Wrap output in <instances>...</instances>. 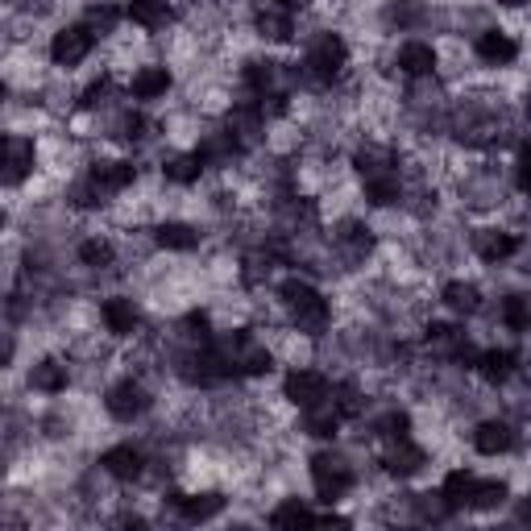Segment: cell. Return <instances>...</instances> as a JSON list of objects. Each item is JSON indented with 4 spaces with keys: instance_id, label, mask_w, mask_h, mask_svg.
<instances>
[{
    "instance_id": "obj_1",
    "label": "cell",
    "mask_w": 531,
    "mask_h": 531,
    "mask_svg": "<svg viewBox=\"0 0 531 531\" xmlns=\"http://www.w3.org/2000/svg\"><path fill=\"white\" fill-rule=\"evenodd\" d=\"M278 299H283V307L291 312V324L299 332H307V337H320V332L328 328V320H332L324 295L307 283V278H287V283L278 287Z\"/></svg>"
},
{
    "instance_id": "obj_2",
    "label": "cell",
    "mask_w": 531,
    "mask_h": 531,
    "mask_svg": "<svg viewBox=\"0 0 531 531\" xmlns=\"http://www.w3.org/2000/svg\"><path fill=\"white\" fill-rule=\"evenodd\" d=\"M216 349H220V357H225L229 374H237V378L270 374V349L254 337V332H229V337L216 341Z\"/></svg>"
},
{
    "instance_id": "obj_3",
    "label": "cell",
    "mask_w": 531,
    "mask_h": 531,
    "mask_svg": "<svg viewBox=\"0 0 531 531\" xmlns=\"http://www.w3.org/2000/svg\"><path fill=\"white\" fill-rule=\"evenodd\" d=\"M349 67V42L341 34H316L303 54V79L307 83H332Z\"/></svg>"
},
{
    "instance_id": "obj_4",
    "label": "cell",
    "mask_w": 531,
    "mask_h": 531,
    "mask_svg": "<svg viewBox=\"0 0 531 531\" xmlns=\"http://www.w3.org/2000/svg\"><path fill=\"white\" fill-rule=\"evenodd\" d=\"M312 482H316V494L324 502H337V498H345L353 490V469L337 453H316L312 457Z\"/></svg>"
},
{
    "instance_id": "obj_5",
    "label": "cell",
    "mask_w": 531,
    "mask_h": 531,
    "mask_svg": "<svg viewBox=\"0 0 531 531\" xmlns=\"http://www.w3.org/2000/svg\"><path fill=\"white\" fill-rule=\"evenodd\" d=\"M179 378H183L187 386H216L220 378H229V366H225V357H220L216 345H200V349L183 353Z\"/></svg>"
},
{
    "instance_id": "obj_6",
    "label": "cell",
    "mask_w": 531,
    "mask_h": 531,
    "mask_svg": "<svg viewBox=\"0 0 531 531\" xmlns=\"http://www.w3.org/2000/svg\"><path fill=\"white\" fill-rule=\"evenodd\" d=\"M104 407H108V415H113V419H121V424H133V419H142L150 411V390L137 378H125L117 386H108Z\"/></svg>"
},
{
    "instance_id": "obj_7",
    "label": "cell",
    "mask_w": 531,
    "mask_h": 531,
    "mask_svg": "<svg viewBox=\"0 0 531 531\" xmlns=\"http://www.w3.org/2000/svg\"><path fill=\"white\" fill-rule=\"evenodd\" d=\"M92 42H96V34L88 30V25H67V30H59L50 38V63L67 67V71L79 67L92 54Z\"/></svg>"
},
{
    "instance_id": "obj_8",
    "label": "cell",
    "mask_w": 531,
    "mask_h": 531,
    "mask_svg": "<svg viewBox=\"0 0 531 531\" xmlns=\"http://www.w3.org/2000/svg\"><path fill=\"white\" fill-rule=\"evenodd\" d=\"M473 254H478L486 266H502L519 254V237L507 229H478L473 233Z\"/></svg>"
},
{
    "instance_id": "obj_9",
    "label": "cell",
    "mask_w": 531,
    "mask_h": 531,
    "mask_svg": "<svg viewBox=\"0 0 531 531\" xmlns=\"http://www.w3.org/2000/svg\"><path fill=\"white\" fill-rule=\"evenodd\" d=\"M332 245H337L345 266H361L374 254V233L366 225H357V220H345V225L337 229V237H332Z\"/></svg>"
},
{
    "instance_id": "obj_10",
    "label": "cell",
    "mask_w": 531,
    "mask_h": 531,
    "mask_svg": "<svg viewBox=\"0 0 531 531\" xmlns=\"http://www.w3.org/2000/svg\"><path fill=\"white\" fill-rule=\"evenodd\" d=\"M283 395L295 407H312V403L328 399V378L320 370H291L287 382H283Z\"/></svg>"
},
{
    "instance_id": "obj_11",
    "label": "cell",
    "mask_w": 531,
    "mask_h": 531,
    "mask_svg": "<svg viewBox=\"0 0 531 531\" xmlns=\"http://www.w3.org/2000/svg\"><path fill=\"white\" fill-rule=\"evenodd\" d=\"M473 449L482 457H502L515 449V428L507 419H482L478 428H473Z\"/></svg>"
},
{
    "instance_id": "obj_12",
    "label": "cell",
    "mask_w": 531,
    "mask_h": 531,
    "mask_svg": "<svg viewBox=\"0 0 531 531\" xmlns=\"http://www.w3.org/2000/svg\"><path fill=\"white\" fill-rule=\"evenodd\" d=\"M100 316H104V328L113 332V337H133V332L142 328V307H137L133 299H125V295L104 299Z\"/></svg>"
},
{
    "instance_id": "obj_13",
    "label": "cell",
    "mask_w": 531,
    "mask_h": 531,
    "mask_svg": "<svg viewBox=\"0 0 531 531\" xmlns=\"http://www.w3.org/2000/svg\"><path fill=\"white\" fill-rule=\"evenodd\" d=\"M424 465H428V453L419 449V444H411L407 436L403 440H390V453L382 457V469L390 473V478H415Z\"/></svg>"
},
{
    "instance_id": "obj_14",
    "label": "cell",
    "mask_w": 531,
    "mask_h": 531,
    "mask_svg": "<svg viewBox=\"0 0 531 531\" xmlns=\"http://www.w3.org/2000/svg\"><path fill=\"white\" fill-rule=\"evenodd\" d=\"M473 50H478V59L486 67H511L519 59V42L507 30H486V34H478Z\"/></svg>"
},
{
    "instance_id": "obj_15",
    "label": "cell",
    "mask_w": 531,
    "mask_h": 531,
    "mask_svg": "<svg viewBox=\"0 0 531 531\" xmlns=\"http://www.w3.org/2000/svg\"><path fill=\"white\" fill-rule=\"evenodd\" d=\"M100 465H104L108 478H117V482H137L146 473V457H142V449H133V444H117V449H108L100 457Z\"/></svg>"
},
{
    "instance_id": "obj_16",
    "label": "cell",
    "mask_w": 531,
    "mask_h": 531,
    "mask_svg": "<svg viewBox=\"0 0 531 531\" xmlns=\"http://www.w3.org/2000/svg\"><path fill=\"white\" fill-rule=\"evenodd\" d=\"M341 424H345V415H341V407L332 403V399H320V403H312V407H303V432H307V436L332 440V436L341 432Z\"/></svg>"
},
{
    "instance_id": "obj_17",
    "label": "cell",
    "mask_w": 531,
    "mask_h": 531,
    "mask_svg": "<svg viewBox=\"0 0 531 531\" xmlns=\"http://www.w3.org/2000/svg\"><path fill=\"white\" fill-rule=\"evenodd\" d=\"M30 171H34V142L21 133H9L5 137V187H17Z\"/></svg>"
},
{
    "instance_id": "obj_18",
    "label": "cell",
    "mask_w": 531,
    "mask_h": 531,
    "mask_svg": "<svg viewBox=\"0 0 531 531\" xmlns=\"http://www.w3.org/2000/svg\"><path fill=\"white\" fill-rule=\"evenodd\" d=\"M254 30L266 42H291V34H295V13L283 9V5H266V9L254 13Z\"/></svg>"
},
{
    "instance_id": "obj_19",
    "label": "cell",
    "mask_w": 531,
    "mask_h": 531,
    "mask_svg": "<svg viewBox=\"0 0 531 531\" xmlns=\"http://www.w3.org/2000/svg\"><path fill=\"white\" fill-rule=\"evenodd\" d=\"M175 507H179V515L187 523H208V519H216L220 511H225V494H216V490H208V494H175Z\"/></svg>"
},
{
    "instance_id": "obj_20",
    "label": "cell",
    "mask_w": 531,
    "mask_h": 531,
    "mask_svg": "<svg viewBox=\"0 0 531 531\" xmlns=\"http://www.w3.org/2000/svg\"><path fill=\"white\" fill-rule=\"evenodd\" d=\"M262 121H266V113H262L258 104H237V108H229V133L241 142V150H249V146L258 142Z\"/></svg>"
},
{
    "instance_id": "obj_21",
    "label": "cell",
    "mask_w": 531,
    "mask_h": 531,
    "mask_svg": "<svg viewBox=\"0 0 531 531\" xmlns=\"http://www.w3.org/2000/svg\"><path fill=\"white\" fill-rule=\"evenodd\" d=\"M395 63H399V71H403L407 79H428V75L436 71V50H432L428 42H403Z\"/></svg>"
},
{
    "instance_id": "obj_22",
    "label": "cell",
    "mask_w": 531,
    "mask_h": 531,
    "mask_svg": "<svg viewBox=\"0 0 531 531\" xmlns=\"http://www.w3.org/2000/svg\"><path fill=\"white\" fill-rule=\"evenodd\" d=\"M424 341H428V349H432L436 357H449V361H461V353L469 349L465 332H461L457 324H428Z\"/></svg>"
},
{
    "instance_id": "obj_23",
    "label": "cell",
    "mask_w": 531,
    "mask_h": 531,
    "mask_svg": "<svg viewBox=\"0 0 531 531\" xmlns=\"http://www.w3.org/2000/svg\"><path fill=\"white\" fill-rule=\"evenodd\" d=\"M129 21L154 34L175 21V9H171V0H129Z\"/></svg>"
},
{
    "instance_id": "obj_24",
    "label": "cell",
    "mask_w": 531,
    "mask_h": 531,
    "mask_svg": "<svg viewBox=\"0 0 531 531\" xmlns=\"http://www.w3.org/2000/svg\"><path fill=\"white\" fill-rule=\"evenodd\" d=\"M440 299H444V307H449V312H457V316H473V312L482 307L478 283H465V278H453V283H444Z\"/></svg>"
},
{
    "instance_id": "obj_25",
    "label": "cell",
    "mask_w": 531,
    "mask_h": 531,
    "mask_svg": "<svg viewBox=\"0 0 531 531\" xmlns=\"http://www.w3.org/2000/svg\"><path fill=\"white\" fill-rule=\"evenodd\" d=\"M171 71L166 67H142L133 79H129V92L137 96V100H162L166 92H171Z\"/></svg>"
},
{
    "instance_id": "obj_26",
    "label": "cell",
    "mask_w": 531,
    "mask_h": 531,
    "mask_svg": "<svg viewBox=\"0 0 531 531\" xmlns=\"http://www.w3.org/2000/svg\"><path fill=\"white\" fill-rule=\"evenodd\" d=\"M241 79H245V88L262 100V96L278 92V79H283V67H278V63H270V59H254V63H245Z\"/></svg>"
},
{
    "instance_id": "obj_27",
    "label": "cell",
    "mask_w": 531,
    "mask_h": 531,
    "mask_svg": "<svg viewBox=\"0 0 531 531\" xmlns=\"http://www.w3.org/2000/svg\"><path fill=\"white\" fill-rule=\"evenodd\" d=\"M67 382H71L67 366H63V361H54V357L38 361V366L30 370V386L38 390V395H63V390H67Z\"/></svg>"
},
{
    "instance_id": "obj_28",
    "label": "cell",
    "mask_w": 531,
    "mask_h": 531,
    "mask_svg": "<svg viewBox=\"0 0 531 531\" xmlns=\"http://www.w3.org/2000/svg\"><path fill=\"white\" fill-rule=\"evenodd\" d=\"M154 241H158V249H171V254H191V249L200 245V233L183 225V220H166V225L154 229Z\"/></svg>"
},
{
    "instance_id": "obj_29",
    "label": "cell",
    "mask_w": 531,
    "mask_h": 531,
    "mask_svg": "<svg viewBox=\"0 0 531 531\" xmlns=\"http://www.w3.org/2000/svg\"><path fill=\"white\" fill-rule=\"evenodd\" d=\"M195 154L204 158V166H229V162L241 154V142H237V137H233L229 129H225V133H208Z\"/></svg>"
},
{
    "instance_id": "obj_30",
    "label": "cell",
    "mask_w": 531,
    "mask_h": 531,
    "mask_svg": "<svg viewBox=\"0 0 531 531\" xmlns=\"http://www.w3.org/2000/svg\"><path fill=\"white\" fill-rule=\"evenodd\" d=\"M473 490H478V478H473L469 469H453L449 478H444V486H440L444 502H449L453 511H469L473 507Z\"/></svg>"
},
{
    "instance_id": "obj_31",
    "label": "cell",
    "mask_w": 531,
    "mask_h": 531,
    "mask_svg": "<svg viewBox=\"0 0 531 531\" xmlns=\"http://www.w3.org/2000/svg\"><path fill=\"white\" fill-rule=\"evenodd\" d=\"M88 175L104 187V195H117V191H125L137 179V166L133 162H96Z\"/></svg>"
},
{
    "instance_id": "obj_32",
    "label": "cell",
    "mask_w": 531,
    "mask_h": 531,
    "mask_svg": "<svg viewBox=\"0 0 531 531\" xmlns=\"http://www.w3.org/2000/svg\"><path fill=\"white\" fill-rule=\"evenodd\" d=\"M353 166H357V175H361V179L399 175V171H395V154H390L386 146H361L357 158H353Z\"/></svg>"
},
{
    "instance_id": "obj_33",
    "label": "cell",
    "mask_w": 531,
    "mask_h": 531,
    "mask_svg": "<svg viewBox=\"0 0 531 531\" xmlns=\"http://www.w3.org/2000/svg\"><path fill=\"white\" fill-rule=\"evenodd\" d=\"M515 366H519V357H515L511 349H486V353L478 357V374H482L490 386L507 382V378L515 374Z\"/></svg>"
},
{
    "instance_id": "obj_34",
    "label": "cell",
    "mask_w": 531,
    "mask_h": 531,
    "mask_svg": "<svg viewBox=\"0 0 531 531\" xmlns=\"http://www.w3.org/2000/svg\"><path fill=\"white\" fill-rule=\"evenodd\" d=\"M162 175H166V183L191 187L195 179L204 175V158H200V154H171V158L162 162Z\"/></svg>"
},
{
    "instance_id": "obj_35",
    "label": "cell",
    "mask_w": 531,
    "mask_h": 531,
    "mask_svg": "<svg viewBox=\"0 0 531 531\" xmlns=\"http://www.w3.org/2000/svg\"><path fill=\"white\" fill-rule=\"evenodd\" d=\"M121 9L113 5V0H100V5H88V13H83V25H88V30L96 34V38H108L121 25Z\"/></svg>"
},
{
    "instance_id": "obj_36",
    "label": "cell",
    "mask_w": 531,
    "mask_h": 531,
    "mask_svg": "<svg viewBox=\"0 0 531 531\" xmlns=\"http://www.w3.org/2000/svg\"><path fill=\"white\" fill-rule=\"evenodd\" d=\"M270 523L274 527H303V523H316V515H312V507H307L303 498H283L270 511Z\"/></svg>"
},
{
    "instance_id": "obj_37",
    "label": "cell",
    "mask_w": 531,
    "mask_h": 531,
    "mask_svg": "<svg viewBox=\"0 0 531 531\" xmlns=\"http://www.w3.org/2000/svg\"><path fill=\"white\" fill-rule=\"evenodd\" d=\"M366 200L374 208H390V204H399L403 200V183L399 175H378V179H366Z\"/></svg>"
},
{
    "instance_id": "obj_38",
    "label": "cell",
    "mask_w": 531,
    "mask_h": 531,
    "mask_svg": "<svg viewBox=\"0 0 531 531\" xmlns=\"http://www.w3.org/2000/svg\"><path fill=\"white\" fill-rule=\"evenodd\" d=\"M79 262L88 266V270H104V266H113L117 262V249L108 237H88L79 245Z\"/></svg>"
},
{
    "instance_id": "obj_39",
    "label": "cell",
    "mask_w": 531,
    "mask_h": 531,
    "mask_svg": "<svg viewBox=\"0 0 531 531\" xmlns=\"http://www.w3.org/2000/svg\"><path fill=\"white\" fill-rule=\"evenodd\" d=\"M502 324L511 332H531V295H507L502 299Z\"/></svg>"
},
{
    "instance_id": "obj_40",
    "label": "cell",
    "mask_w": 531,
    "mask_h": 531,
    "mask_svg": "<svg viewBox=\"0 0 531 531\" xmlns=\"http://www.w3.org/2000/svg\"><path fill=\"white\" fill-rule=\"evenodd\" d=\"M332 403L341 407L345 419H357L361 411H366V395H361V386L357 382H341V386H332Z\"/></svg>"
},
{
    "instance_id": "obj_41",
    "label": "cell",
    "mask_w": 531,
    "mask_h": 531,
    "mask_svg": "<svg viewBox=\"0 0 531 531\" xmlns=\"http://www.w3.org/2000/svg\"><path fill=\"white\" fill-rule=\"evenodd\" d=\"M67 200L75 204V208H100L108 195H104V187L92 179V175H83L79 183H71V191H67Z\"/></svg>"
},
{
    "instance_id": "obj_42",
    "label": "cell",
    "mask_w": 531,
    "mask_h": 531,
    "mask_svg": "<svg viewBox=\"0 0 531 531\" xmlns=\"http://www.w3.org/2000/svg\"><path fill=\"white\" fill-rule=\"evenodd\" d=\"M502 502H507V486L494 482V478L490 482L478 478V490H473V507L469 511H498Z\"/></svg>"
},
{
    "instance_id": "obj_43",
    "label": "cell",
    "mask_w": 531,
    "mask_h": 531,
    "mask_svg": "<svg viewBox=\"0 0 531 531\" xmlns=\"http://www.w3.org/2000/svg\"><path fill=\"white\" fill-rule=\"evenodd\" d=\"M374 432L386 436V440H403V436L411 432V415H407V411H386V415H378Z\"/></svg>"
},
{
    "instance_id": "obj_44",
    "label": "cell",
    "mask_w": 531,
    "mask_h": 531,
    "mask_svg": "<svg viewBox=\"0 0 531 531\" xmlns=\"http://www.w3.org/2000/svg\"><path fill=\"white\" fill-rule=\"evenodd\" d=\"M108 96H113V75H100V79H92L88 88H83V96H79V108H100V104H108Z\"/></svg>"
},
{
    "instance_id": "obj_45",
    "label": "cell",
    "mask_w": 531,
    "mask_h": 531,
    "mask_svg": "<svg viewBox=\"0 0 531 531\" xmlns=\"http://www.w3.org/2000/svg\"><path fill=\"white\" fill-rule=\"evenodd\" d=\"M270 266H274V258H270V254H249V258L241 262V278H245V287H258L262 278L270 274Z\"/></svg>"
},
{
    "instance_id": "obj_46",
    "label": "cell",
    "mask_w": 531,
    "mask_h": 531,
    "mask_svg": "<svg viewBox=\"0 0 531 531\" xmlns=\"http://www.w3.org/2000/svg\"><path fill=\"white\" fill-rule=\"evenodd\" d=\"M121 133V142H146V137H150V121L142 117V113H129V117H121V125H117Z\"/></svg>"
},
{
    "instance_id": "obj_47",
    "label": "cell",
    "mask_w": 531,
    "mask_h": 531,
    "mask_svg": "<svg viewBox=\"0 0 531 531\" xmlns=\"http://www.w3.org/2000/svg\"><path fill=\"white\" fill-rule=\"evenodd\" d=\"M415 17H419V9L411 5V0H399V5L386 9V21H390V25H411Z\"/></svg>"
},
{
    "instance_id": "obj_48",
    "label": "cell",
    "mask_w": 531,
    "mask_h": 531,
    "mask_svg": "<svg viewBox=\"0 0 531 531\" xmlns=\"http://www.w3.org/2000/svg\"><path fill=\"white\" fill-rule=\"evenodd\" d=\"M515 519L531 527V494H527V498H519V507H515Z\"/></svg>"
},
{
    "instance_id": "obj_49",
    "label": "cell",
    "mask_w": 531,
    "mask_h": 531,
    "mask_svg": "<svg viewBox=\"0 0 531 531\" xmlns=\"http://www.w3.org/2000/svg\"><path fill=\"white\" fill-rule=\"evenodd\" d=\"M519 187H523V191H531V154L519 162Z\"/></svg>"
},
{
    "instance_id": "obj_50",
    "label": "cell",
    "mask_w": 531,
    "mask_h": 531,
    "mask_svg": "<svg viewBox=\"0 0 531 531\" xmlns=\"http://www.w3.org/2000/svg\"><path fill=\"white\" fill-rule=\"evenodd\" d=\"M278 5H283V9H291V13H295V9H307V5H312V0H278Z\"/></svg>"
},
{
    "instance_id": "obj_51",
    "label": "cell",
    "mask_w": 531,
    "mask_h": 531,
    "mask_svg": "<svg viewBox=\"0 0 531 531\" xmlns=\"http://www.w3.org/2000/svg\"><path fill=\"white\" fill-rule=\"evenodd\" d=\"M498 5H502V9H523L527 0H498Z\"/></svg>"
}]
</instances>
